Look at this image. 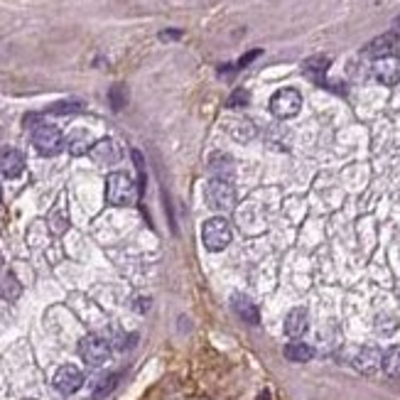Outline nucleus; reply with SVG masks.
I'll list each match as a JSON object with an SVG mask.
<instances>
[{
	"label": "nucleus",
	"mask_w": 400,
	"mask_h": 400,
	"mask_svg": "<svg viewBox=\"0 0 400 400\" xmlns=\"http://www.w3.org/2000/svg\"><path fill=\"white\" fill-rule=\"evenodd\" d=\"M385 373L390 379H400V346H390L383 354V363H381Z\"/></svg>",
	"instance_id": "19"
},
{
	"label": "nucleus",
	"mask_w": 400,
	"mask_h": 400,
	"mask_svg": "<svg viewBox=\"0 0 400 400\" xmlns=\"http://www.w3.org/2000/svg\"><path fill=\"white\" fill-rule=\"evenodd\" d=\"M50 226L55 229V234H64V231H66V226H69V219H66L64 209H61V207H57L55 211L50 214Z\"/></svg>",
	"instance_id": "24"
},
{
	"label": "nucleus",
	"mask_w": 400,
	"mask_h": 400,
	"mask_svg": "<svg viewBox=\"0 0 400 400\" xmlns=\"http://www.w3.org/2000/svg\"><path fill=\"white\" fill-rule=\"evenodd\" d=\"M207 202L216 211H231L236 207V189L226 180H211L207 184Z\"/></svg>",
	"instance_id": "5"
},
{
	"label": "nucleus",
	"mask_w": 400,
	"mask_h": 400,
	"mask_svg": "<svg viewBox=\"0 0 400 400\" xmlns=\"http://www.w3.org/2000/svg\"><path fill=\"white\" fill-rule=\"evenodd\" d=\"M32 145L39 155L44 158H52L64 148V135L57 126H47V123H39L32 131Z\"/></svg>",
	"instance_id": "3"
},
{
	"label": "nucleus",
	"mask_w": 400,
	"mask_h": 400,
	"mask_svg": "<svg viewBox=\"0 0 400 400\" xmlns=\"http://www.w3.org/2000/svg\"><path fill=\"white\" fill-rule=\"evenodd\" d=\"M25 400H32V398H25Z\"/></svg>",
	"instance_id": "33"
},
{
	"label": "nucleus",
	"mask_w": 400,
	"mask_h": 400,
	"mask_svg": "<svg viewBox=\"0 0 400 400\" xmlns=\"http://www.w3.org/2000/svg\"><path fill=\"white\" fill-rule=\"evenodd\" d=\"M20 295H22L20 280H17L12 273H0V297L8 302H15Z\"/></svg>",
	"instance_id": "17"
},
{
	"label": "nucleus",
	"mask_w": 400,
	"mask_h": 400,
	"mask_svg": "<svg viewBox=\"0 0 400 400\" xmlns=\"http://www.w3.org/2000/svg\"><path fill=\"white\" fill-rule=\"evenodd\" d=\"M91 137L86 135L84 131H77L72 137H69V153L72 155H84V153H88L91 150Z\"/></svg>",
	"instance_id": "21"
},
{
	"label": "nucleus",
	"mask_w": 400,
	"mask_h": 400,
	"mask_svg": "<svg viewBox=\"0 0 400 400\" xmlns=\"http://www.w3.org/2000/svg\"><path fill=\"white\" fill-rule=\"evenodd\" d=\"M231 307H234V312L241 317V322L251 324V327H256V324L260 322L258 307L253 305V300L248 295H241V292H236V295L231 297Z\"/></svg>",
	"instance_id": "13"
},
{
	"label": "nucleus",
	"mask_w": 400,
	"mask_h": 400,
	"mask_svg": "<svg viewBox=\"0 0 400 400\" xmlns=\"http://www.w3.org/2000/svg\"><path fill=\"white\" fill-rule=\"evenodd\" d=\"M22 170H25V158H22L20 150H0V175L8 177V180H15V177L22 175Z\"/></svg>",
	"instance_id": "10"
},
{
	"label": "nucleus",
	"mask_w": 400,
	"mask_h": 400,
	"mask_svg": "<svg viewBox=\"0 0 400 400\" xmlns=\"http://www.w3.org/2000/svg\"><path fill=\"white\" fill-rule=\"evenodd\" d=\"M108 101H111V106H113V111H121L123 106H126V101H128V93H126V88L118 84V86H113L111 88V93H108Z\"/></svg>",
	"instance_id": "25"
},
{
	"label": "nucleus",
	"mask_w": 400,
	"mask_h": 400,
	"mask_svg": "<svg viewBox=\"0 0 400 400\" xmlns=\"http://www.w3.org/2000/svg\"><path fill=\"white\" fill-rule=\"evenodd\" d=\"M398 327L400 322L393 314H381V317L376 319V332H379L381 336H393L395 332H398Z\"/></svg>",
	"instance_id": "22"
},
{
	"label": "nucleus",
	"mask_w": 400,
	"mask_h": 400,
	"mask_svg": "<svg viewBox=\"0 0 400 400\" xmlns=\"http://www.w3.org/2000/svg\"><path fill=\"white\" fill-rule=\"evenodd\" d=\"M256 57H260V50H253L251 55H243L241 59H238V64H236V66H238V69H241V66H248L253 59H256Z\"/></svg>",
	"instance_id": "27"
},
{
	"label": "nucleus",
	"mask_w": 400,
	"mask_h": 400,
	"mask_svg": "<svg viewBox=\"0 0 400 400\" xmlns=\"http://www.w3.org/2000/svg\"><path fill=\"white\" fill-rule=\"evenodd\" d=\"M236 170V162L229 153H214L209 155V172L214 175V180H226L229 182Z\"/></svg>",
	"instance_id": "15"
},
{
	"label": "nucleus",
	"mask_w": 400,
	"mask_h": 400,
	"mask_svg": "<svg viewBox=\"0 0 400 400\" xmlns=\"http://www.w3.org/2000/svg\"><path fill=\"white\" fill-rule=\"evenodd\" d=\"M398 28H400V17H398Z\"/></svg>",
	"instance_id": "32"
},
{
	"label": "nucleus",
	"mask_w": 400,
	"mask_h": 400,
	"mask_svg": "<svg viewBox=\"0 0 400 400\" xmlns=\"http://www.w3.org/2000/svg\"><path fill=\"white\" fill-rule=\"evenodd\" d=\"M302 108V96L297 88H280L270 99V111L275 118H295Z\"/></svg>",
	"instance_id": "6"
},
{
	"label": "nucleus",
	"mask_w": 400,
	"mask_h": 400,
	"mask_svg": "<svg viewBox=\"0 0 400 400\" xmlns=\"http://www.w3.org/2000/svg\"><path fill=\"white\" fill-rule=\"evenodd\" d=\"M248 101H251V96H248L246 88H236L229 96V108H243V106H248Z\"/></svg>",
	"instance_id": "26"
},
{
	"label": "nucleus",
	"mask_w": 400,
	"mask_h": 400,
	"mask_svg": "<svg viewBox=\"0 0 400 400\" xmlns=\"http://www.w3.org/2000/svg\"><path fill=\"white\" fill-rule=\"evenodd\" d=\"M82 101H59V104H52L47 108V113H55V115H69V113H77L82 111Z\"/></svg>",
	"instance_id": "23"
},
{
	"label": "nucleus",
	"mask_w": 400,
	"mask_h": 400,
	"mask_svg": "<svg viewBox=\"0 0 400 400\" xmlns=\"http://www.w3.org/2000/svg\"><path fill=\"white\" fill-rule=\"evenodd\" d=\"M118 381H121V373H111V376H106V379H101L99 383H96V388H93V398H106V395H111L115 390V385H118Z\"/></svg>",
	"instance_id": "20"
},
{
	"label": "nucleus",
	"mask_w": 400,
	"mask_h": 400,
	"mask_svg": "<svg viewBox=\"0 0 400 400\" xmlns=\"http://www.w3.org/2000/svg\"><path fill=\"white\" fill-rule=\"evenodd\" d=\"M148 307H150V300H137V302H135V309H137L140 314L148 312Z\"/></svg>",
	"instance_id": "28"
},
{
	"label": "nucleus",
	"mask_w": 400,
	"mask_h": 400,
	"mask_svg": "<svg viewBox=\"0 0 400 400\" xmlns=\"http://www.w3.org/2000/svg\"><path fill=\"white\" fill-rule=\"evenodd\" d=\"M305 74L307 77H312L314 82H322V77L327 74V69L332 66V57H327V55H314V57H309L307 61H305Z\"/></svg>",
	"instance_id": "16"
},
{
	"label": "nucleus",
	"mask_w": 400,
	"mask_h": 400,
	"mask_svg": "<svg viewBox=\"0 0 400 400\" xmlns=\"http://www.w3.org/2000/svg\"><path fill=\"white\" fill-rule=\"evenodd\" d=\"M383 363V354L376 346H359L356 354L351 356V366L356 368L359 373H373L379 371Z\"/></svg>",
	"instance_id": "8"
},
{
	"label": "nucleus",
	"mask_w": 400,
	"mask_h": 400,
	"mask_svg": "<svg viewBox=\"0 0 400 400\" xmlns=\"http://www.w3.org/2000/svg\"><path fill=\"white\" fill-rule=\"evenodd\" d=\"M79 356L86 366H104L111 359V344L96 334H88L79 341Z\"/></svg>",
	"instance_id": "4"
},
{
	"label": "nucleus",
	"mask_w": 400,
	"mask_h": 400,
	"mask_svg": "<svg viewBox=\"0 0 400 400\" xmlns=\"http://www.w3.org/2000/svg\"><path fill=\"white\" fill-rule=\"evenodd\" d=\"M202 243L209 253H221L231 243V224L224 216H214L202 226Z\"/></svg>",
	"instance_id": "2"
},
{
	"label": "nucleus",
	"mask_w": 400,
	"mask_h": 400,
	"mask_svg": "<svg viewBox=\"0 0 400 400\" xmlns=\"http://www.w3.org/2000/svg\"><path fill=\"white\" fill-rule=\"evenodd\" d=\"M52 383H55V388L59 390L61 395H72L84 385V373L79 371L77 366H72V363H64V366L57 368Z\"/></svg>",
	"instance_id": "7"
},
{
	"label": "nucleus",
	"mask_w": 400,
	"mask_h": 400,
	"mask_svg": "<svg viewBox=\"0 0 400 400\" xmlns=\"http://www.w3.org/2000/svg\"><path fill=\"white\" fill-rule=\"evenodd\" d=\"M0 268H3V256H0Z\"/></svg>",
	"instance_id": "30"
},
{
	"label": "nucleus",
	"mask_w": 400,
	"mask_h": 400,
	"mask_svg": "<svg viewBox=\"0 0 400 400\" xmlns=\"http://www.w3.org/2000/svg\"><path fill=\"white\" fill-rule=\"evenodd\" d=\"M373 77L379 79L385 86H393L400 82V59L398 57H383V59H376L373 64Z\"/></svg>",
	"instance_id": "9"
},
{
	"label": "nucleus",
	"mask_w": 400,
	"mask_h": 400,
	"mask_svg": "<svg viewBox=\"0 0 400 400\" xmlns=\"http://www.w3.org/2000/svg\"><path fill=\"white\" fill-rule=\"evenodd\" d=\"M135 194H140V189L126 172H111L106 177V202L111 207H128L135 202Z\"/></svg>",
	"instance_id": "1"
},
{
	"label": "nucleus",
	"mask_w": 400,
	"mask_h": 400,
	"mask_svg": "<svg viewBox=\"0 0 400 400\" xmlns=\"http://www.w3.org/2000/svg\"><path fill=\"white\" fill-rule=\"evenodd\" d=\"M398 50V35L393 32H385V35H379L376 39L366 44V55L373 57V59H383V57H393V52Z\"/></svg>",
	"instance_id": "12"
},
{
	"label": "nucleus",
	"mask_w": 400,
	"mask_h": 400,
	"mask_svg": "<svg viewBox=\"0 0 400 400\" xmlns=\"http://www.w3.org/2000/svg\"><path fill=\"white\" fill-rule=\"evenodd\" d=\"M88 155H91L93 162L104 164V167H111V164H115L121 160V150H118V145H115L113 140H108V137H106V140H99V143H93Z\"/></svg>",
	"instance_id": "11"
},
{
	"label": "nucleus",
	"mask_w": 400,
	"mask_h": 400,
	"mask_svg": "<svg viewBox=\"0 0 400 400\" xmlns=\"http://www.w3.org/2000/svg\"><path fill=\"white\" fill-rule=\"evenodd\" d=\"M160 37H162V39H175V37H182V32H180V30H167V32H162Z\"/></svg>",
	"instance_id": "29"
},
{
	"label": "nucleus",
	"mask_w": 400,
	"mask_h": 400,
	"mask_svg": "<svg viewBox=\"0 0 400 400\" xmlns=\"http://www.w3.org/2000/svg\"><path fill=\"white\" fill-rule=\"evenodd\" d=\"M0 197H3V187H0Z\"/></svg>",
	"instance_id": "31"
},
{
	"label": "nucleus",
	"mask_w": 400,
	"mask_h": 400,
	"mask_svg": "<svg viewBox=\"0 0 400 400\" xmlns=\"http://www.w3.org/2000/svg\"><path fill=\"white\" fill-rule=\"evenodd\" d=\"M309 327V314H307V307H295L287 312L285 317V334L290 339H300Z\"/></svg>",
	"instance_id": "14"
},
{
	"label": "nucleus",
	"mask_w": 400,
	"mask_h": 400,
	"mask_svg": "<svg viewBox=\"0 0 400 400\" xmlns=\"http://www.w3.org/2000/svg\"><path fill=\"white\" fill-rule=\"evenodd\" d=\"M314 356V349L307 344H302V341H292V344L285 346V359L287 361H295V363H307L312 361Z\"/></svg>",
	"instance_id": "18"
}]
</instances>
